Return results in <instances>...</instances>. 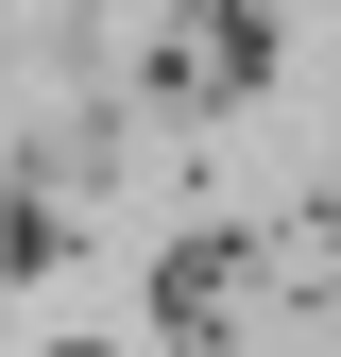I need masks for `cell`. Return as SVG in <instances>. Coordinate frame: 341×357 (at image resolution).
Here are the masks:
<instances>
[{"mask_svg": "<svg viewBox=\"0 0 341 357\" xmlns=\"http://www.w3.org/2000/svg\"><path fill=\"white\" fill-rule=\"evenodd\" d=\"M154 306H170V340H222L239 306H256V255H239V238H205V255H170V273H154Z\"/></svg>", "mask_w": 341, "mask_h": 357, "instance_id": "cell-1", "label": "cell"}, {"mask_svg": "<svg viewBox=\"0 0 341 357\" xmlns=\"http://www.w3.org/2000/svg\"><path fill=\"white\" fill-rule=\"evenodd\" d=\"M154 68H170V85H239V68H256V17H188Z\"/></svg>", "mask_w": 341, "mask_h": 357, "instance_id": "cell-2", "label": "cell"}]
</instances>
